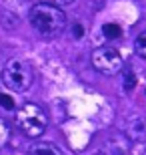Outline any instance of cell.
Segmentation results:
<instances>
[{
  "label": "cell",
  "instance_id": "cell-1",
  "mask_svg": "<svg viewBox=\"0 0 146 155\" xmlns=\"http://www.w3.org/2000/svg\"><path fill=\"white\" fill-rule=\"evenodd\" d=\"M30 24L40 36H56L66 28V14L52 2H38L28 12Z\"/></svg>",
  "mask_w": 146,
  "mask_h": 155
},
{
  "label": "cell",
  "instance_id": "cell-2",
  "mask_svg": "<svg viewBox=\"0 0 146 155\" xmlns=\"http://www.w3.org/2000/svg\"><path fill=\"white\" fill-rule=\"evenodd\" d=\"M16 125L22 131V135L36 139L44 135V131L48 129V115L40 105L26 103L16 111Z\"/></svg>",
  "mask_w": 146,
  "mask_h": 155
},
{
  "label": "cell",
  "instance_id": "cell-3",
  "mask_svg": "<svg viewBox=\"0 0 146 155\" xmlns=\"http://www.w3.org/2000/svg\"><path fill=\"white\" fill-rule=\"evenodd\" d=\"M32 69L28 63H24L20 58H10L2 69V83H4L10 91L22 93L32 85Z\"/></svg>",
  "mask_w": 146,
  "mask_h": 155
},
{
  "label": "cell",
  "instance_id": "cell-4",
  "mask_svg": "<svg viewBox=\"0 0 146 155\" xmlns=\"http://www.w3.org/2000/svg\"><path fill=\"white\" fill-rule=\"evenodd\" d=\"M122 54L112 46H98L92 52V67L102 75H116L122 71Z\"/></svg>",
  "mask_w": 146,
  "mask_h": 155
},
{
  "label": "cell",
  "instance_id": "cell-5",
  "mask_svg": "<svg viewBox=\"0 0 146 155\" xmlns=\"http://www.w3.org/2000/svg\"><path fill=\"white\" fill-rule=\"evenodd\" d=\"M130 141L124 133H112L102 143L90 147L86 155H126L130 149Z\"/></svg>",
  "mask_w": 146,
  "mask_h": 155
},
{
  "label": "cell",
  "instance_id": "cell-6",
  "mask_svg": "<svg viewBox=\"0 0 146 155\" xmlns=\"http://www.w3.org/2000/svg\"><path fill=\"white\" fill-rule=\"evenodd\" d=\"M28 155H66L52 141H36L28 147Z\"/></svg>",
  "mask_w": 146,
  "mask_h": 155
},
{
  "label": "cell",
  "instance_id": "cell-7",
  "mask_svg": "<svg viewBox=\"0 0 146 155\" xmlns=\"http://www.w3.org/2000/svg\"><path fill=\"white\" fill-rule=\"evenodd\" d=\"M124 135H126L130 141H136V143L146 141V123L142 119H132L130 121V129H126Z\"/></svg>",
  "mask_w": 146,
  "mask_h": 155
},
{
  "label": "cell",
  "instance_id": "cell-8",
  "mask_svg": "<svg viewBox=\"0 0 146 155\" xmlns=\"http://www.w3.org/2000/svg\"><path fill=\"white\" fill-rule=\"evenodd\" d=\"M8 141H10V125L6 119L0 117V151L8 145Z\"/></svg>",
  "mask_w": 146,
  "mask_h": 155
},
{
  "label": "cell",
  "instance_id": "cell-9",
  "mask_svg": "<svg viewBox=\"0 0 146 155\" xmlns=\"http://www.w3.org/2000/svg\"><path fill=\"white\" fill-rule=\"evenodd\" d=\"M102 32H104V36H106V38H110V40L120 38V36H122V28H120L118 24H112V22H106V24H104V26H102Z\"/></svg>",
  "mask_w": 146,
  "mask_h": 155
},
{
  "label": "cell",
  "instance_id": "cell-10",
  "mask_svg": "<svg viewBox=\"0 0 146 155\" xmlns=\"http://www.w3.org/2000/svg\"><path fill=\"white\" fill-rule=\"evenodd\" d=\"M134 52L138 54V57L146 58V30L136 36V40H134Z\"/></svg>",
  "mask_w": 146,
  "mask_h": 155
},
{
  "label": "cell",
  "instance_id": "cell-11",
  "mask_svg": "<svg viewBox=\"0 0 146 155\" xmlns=\"http://www.w3.org/2000/svg\"><path fill=\"white\" fill-rule=\"evenodd\" d=\"M136 87V75L132 71H124V91H132Z\"/></svg>",
  "mask_w": 146,
  "mask_h": 155
},
{
  "label": "cell",
  "instance_id": "cell-12",
  "mask_svg": "<svg viewBox=\"0 0 146 155\" xmlns=\"http://www.w3.org/2000/svg\"><path fill=\"white\" fill-rule=\"evenodd\" d=\"M0 105H2L4 109H14V101H12L8 95H4V93H0Z\"/></svg>",
  "mask_w": 146,
  "mask_h": 155
},
{
  "label": "cell",
  "instance_id": "cell-13",
  "mask_svg": "<svg viewBox=\"0 0 146 155\" xmlns=\"http://www.w3.org/2000/svg\"><path fill=\"white\" fill-rule=\"evenodd\" d=\"M74 36H76V38H80V36H84V26H80V24H76V26H74Z\"/></svg>",
  "mask_w": 146,
  "mask_h": 155
},
{
  "label": "cell",
  "instance_id": "cell-14",
  "mask_svg": "<svg viewBox=\"0 0 146 155\" xmlns=\"http://www.w3.org/2000/svg\"><path fill=\"white\" fill-rule=\"evenodd\" d=\"M52 4H56V6H68V4H72L74 0H50Z\"/></svg>",
  "mask_w": 146,
  "mask_h": 155
},
{
  "label": "cell",
  "instance_id": "cell-15",
  "mask_svg": "<svg viewBox=\"0 0 146 155\" xmlns=\"http://www.w3.org/2000/svg\"><path fill=\"white\" fill-rule=\"evenodd\" d=\"M140 155H146V149H144V151H142V153H140Z\"/></svg>",
  "mask_w": 146,
  "mask_h": 155
}]
</instances>
